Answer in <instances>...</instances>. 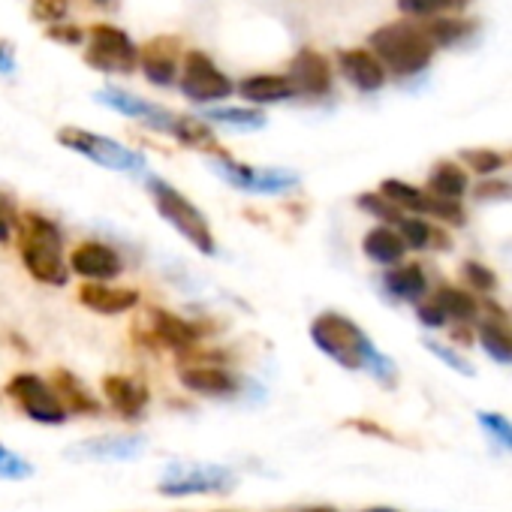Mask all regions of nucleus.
Here are the masks:
<instances>
[{"label":"nucleus","mask_w":512,"mask_h":512,"mask_svg":"<svg viewBox=\"0 0 512 512\" xmlns=\"http://www.w3.org/2000/svg\"><path fill=\"white\" fill-rule=\"evenodd\" d=\"M16 232H19V253L28 275L46 287H64L70 278V266L64 260L61 229L49 217L28 211L16 220Z\"/></svg>","instance_id":"1"},{"label":"nucleus","mask_w":512,"mask_h":512,"mask_svg":"<svg viewBox=\"0 0 512 512\" xmlns=\"http://www.w3.org/2000/svg\"><path fill=\"white\" fill-rule=\"evenodd\" d=\"M311 341L329 356L335 359L341 368L359 371V368H377L383 365L380 353L371 347L368 335L344 314L326 311L311 323Z\"/></svg>","instance_id":"2"},{"label":"nucleus","mask_w":512,"mask_h":512,"mask_svg":"<svg viewBox=\"0 0 512 512\" xmlns=\"http://www.w3.org/2000/svg\"><path fill=\"white\" fill-rule=\"evenodd\" d=\"M371 55L389 67L395 76H416L422 73L431 58H434V46L425 37V31L419 25L410 22H392L383 25L371 34Z\"/></svg>","instance_id":"3"},{"label":"nucleus","mask_w":512,"mask_h":512,"mask_svg":"<svg viewBox=\"0 0 512 512\" xmlns=\"http://www.w3.org/2000/svg\"><path fill=\"white\" fill-rule=\"evenodd\" d=\"M148 190H151V199L160 211V217L178 232L184 235L199 253L205 256H214L217 253V241H214V232L205 220V214L181 193L175 190L172 184L160 181V178H148Z\"/></svg>","instance_id":"4"},{"label":"nucleus","mask_w":512,"mask_h":512,"mask_svg":"<svg viewBox=\"0 0 512 512\" xmlns=\"http://www.w3.org/2000/svg\"><path fill=\"white\" fill-rule=\"evenodd\" d=\"M58 142L82 157H88L91 163L97 166H106V169H115V172H145V157L109 136H100V133H91V130H82V127H64L58 133Z\"/></svg>","instance_id":"5"},{"label":"nucleus","mask_w":512,"mask_h":512,"mask_svg":"<svg viewBox=\"0 0 512 512\" xmlns=\"http://www.w3.org/2000/svg\"><path fill=\"white\" fill-rule=\"evenodd\" d=\"M235 482H238L235 470L223 464H172L160 479L157 491L166 497L217 494V491H232Z\"/></svg>","instance_id":"6"},{"label":"nucleus","mask_w":512,"mask_h":512,"mask_svg":"<svg viewBox=\"0 0 512 512\" xmlns=\"http://www.w3.org/2000/svg\"><path fill=\"white\" fill-rule=\"evenodd\" d=\"M10 398L22 407V413L40 425H64L67 422V410L61 407L58 395L52 392V386L40 377V374H16L7 383Z\"/></svg>","instance_id":"7"},{"label":"nucleus","mask_w":512,"mask_h":512,"mask_svg":"<svg viewBox=\"0 0 512 512\" xmlns=\"http://www.w3.org/2000/svg\"><path fill=\"white\" fill-rule=\"evenodd\" d=\"M85 61L100 73H133L139 64V49L121 28L97 25L91 28V46L85 52Z\"/></svg>","instance_id":"8"},{"label":"nucleus","mask_w":512,"mask_h":512,"mask_svg":"<svg viewBox=\"0 0 512 512\" xmlns=\"http://www.w3.org/2000/svg\"><path fill=\"white\" fill-rule=\"evenodd\" d=\"M211 169L229 181L232 187L238 190H247V193H284V190H293L299 184V178L287 169H256V166H244L238 160H229V157H217L211 160Z\"/></svg>","instance_id":"9"},{"label":"nucleus","mask_w":512,"mask_h":512,"mask_svg":"<svg viewBox=\"0 0 512 512\" xmlns=\"http://www.w3.org/2000/svg\"><path fill=\"white\" fill-rule=\"evenodd\" d=\"M181 91L193 103H217L232 94V82L226 73L214 67V61L202 52H190L184 58V76H181Z\"/></svg>","instance_id":"10"},{"label":"nucleus","mask_w":512,"mask_h":512,"mask_svg":"<svg viewBox=\"0 0 512 512\" xmlns=\"http://www.w3.org/2000/svg\"><path fill=\"white\" fill-rule=\"evenodd\" d=\"M380 196H386L392 205H398L401 211H413V214H434L446 223H455L461 226L464 223V208L461 202H452V199H437L407 181H398V178H386L383 187H380Z\"/></svg>","instance_id":"11"},{"label":"nucleus","mask_w":512,"mask_h":512,"mask_svg":"<svg viewBox=\"0 0 512 512\" xmlns=\"http://www.w3.org/2000/svg\"><path fill=\"white\" fill-rule=\"evenodd\" d=\"M70 272H76L79 278H85L88 284H109L124 272L121 256L103 244V241H82L73 253H70Z\"/></svg>","instance_id":"12"},{"label":"nucleus","mask_w":512,"mask_h":512,"mask_svg":"<svg viewBox=\"0 0 512 512\" xmlns=\"http://www.w3.org/2000/svg\"><path fill=\"white\" fill-rule=\"evenodd\" d=\"M148 449V440L139 434H109V437H88L67 449V458L76 461H136Z\"/></svg>","instance_id":"13"},{"label":"nucleus","mask_w":512,"mask_h":512,"mask_svg":"<svg viewBox=\"0 0 512 512\" xmlns=\"http://www.w3.org/2000/svg\"><path fill=\"white\" fill-rule=\"evenodd\" d=\"M145 326H148V335H151L160 347H166V350H172V353H187V350H193V347L199 344L196 326L187 323V320L178 317V314L163 311V308H151V311L145 314Z\"/></svg>","instance_id":"14"},{"label":"nucleus","mask_w":512,"mask_h":512,"mask_svg":"<svg viewBox=\"0 0 512 512\" xmlns=\"http://www.w3.org/2000/svg\"><path fill=\"white\" fill-rule=\"evenodd\" d=\"M290 85L296 94H308V97H323L332 91V67L329 61L314 52V49H302L293 64H290Z\"/></svg>","instance_id":"15"},{"label":"nucleus","mask_w":512,"mask_h":512,"mask_svg":"<svg viewBox=\"0 0 512 512\" xmlns=\"http://www.w3.org/2000/svg\"><path fill=\"white\" fill-rule=\"evenodd\" d=\"M103 395L109 401V407L124 416V419H139L151 401V392L142 380L127 377V374H109L103 377Z\"/></svg>","instance_id":"16"},{"label":"nucleus","mask_w":512,"mask_h":512,"mask_svg":"<svg viewBox=\"0 0 512 512\" xmlns=\"http://www.w3.org/2000/svg\"><path fill=\"white\" fill-rule=\"evenodd\" d=\"M97 100H100L103 106H109V109H115V112L127 115V118H139V121H145L151 130H163V133H169L172 121H175V115H172V112H166V109H160V106H154V103H148V100H142V97H136V94H127V91H121V88L100 91V94H97Z\"/></svg>","instance_id":"17"},{"label":"nucleus","mask_w":512,"mask_h":512,"mask_svg":"<svg viewBox=\"0 0 512 512\" xmlns=\"http://www.w3.org/2000/svg\"><path fill=\"white\" fill-rule=\"evenodd\" d=\"M181 386L205 395V398H232L238 392V377L229 374L226 368H214V365H193V368H181L178 374Z\"/></svg>","instance_id":"18"},{"label":"nucleus","mask_w":512,"mask_h":512,"mask_svg":"<svg viewBox=\"0 0 512 512\" xmlns=\"http://www.w3.org/2000/svg\"><path fill=\"white\" fill-rule=\"evenodd\" d=\"M79 302L94 314L118 317L139 305V290H121V287H109V284H85L79 290Z\"/></svg>","instance_id":"19"},{"label":"nucleus","mask_w":512,"mask_h":512,"mask_svg":"<svg viewBox=\"0 0 512 512\" xmlns=\"http://www.w3.org/2000/svg\"><path fill=\"white\" fill-rule=\"evenodd\" d=\"M49 386L58 395L61 407L67 410V416L70 413H79V416H97L100 413V401L91 395V389H85V383L73 371H67V368L52 371V383Z\"/></svg>","instance_id":"20"},{"label":"nucleus","mask_w":512,"mask_h":512,"mask_svg":"<svg viewBox=\"0 0 512 512\" xmlns=\"http://www.w3.org/2000/svg\"><path fill=\"white\" fill-rule=\"evenodd\" d=\"M341 73L347 76V82H353L359 91H380L386 85V67L365 49H347L338 58Z\"/></svg>","instance_id":"21"},{"label":"nucleus","mask_w":512,"mask_h":512,"mask_svg":"<svg viewBox=\"0 0 512 512\" xmlns=\"http://www.w3.org/2000/svg\"><path fill=\"white\" fill-rule=\"evenodd\" d=\"M488 317L479 323V344L485 347V353L497 362H512V329L506 323V314L500 308H494L491 302L485 305Z\"/></svg>","instance_id":"22"},{"label":"nucleus","mask_w":512,"mask_h":512,"mask_svg":"<svg viewBox=\"0 0 512 512\" xmlns=\"http://www.w3.org/2000/svg\"><path fill=\"white\" fill-rule=\"evenodd\" d=\"M383 284H386V290H389L395 299H401V302H422L425 293H428L425 272H422V266H416V263H398L395 269L386 272Z\"/></svg>","instance_id":"23"},{"label":"nucleus","mask_w":512,"mask_h":512,"mask_svg":"<svg viewBox=\"0 0 512 512\" xmlns=\"http://www.w3.org/2000/svg\"><path fill=\"white\" fill-rule=\"evenodd\" d=\"M238 94H241L244 100H250V103L266 106V103H284V100H290L296 91H293V85H290V79H287V76H269V73H260V76L244 79V82L238 85Z\"/></svg>","instance_id":"24"},{"label":"nucleus","mask_w":512,"mask_h":512,"mask_svg":"<svg viewBox=\"0 0 512 512\" xmlns=\"http://www.w3.org/2000/svg\"><path fill=\"white\" fill-rule=\"evenodd\" d=\"M362 250H365L368 260H374V263H380V266H398L407 247H404V241H401V235H398L395 229H389V226H374V229L365 235Z\"/></svg>","instance_id":"25"},{"label":"nucleus","mask_w":512,"mask_h":512,"mask_svg":"<svg viewBox=\"0 0 512 512\" xmlns=\"http://www.w3.org/2000/svg\"><path fill=\"white\" fill-rule=\"evenodd\" d=\"M428 193L437 196V199H452L458 202L464 193H467V175L461 166L443 160L431 169V178H428Z\"/></svg>","instance_id":"26"},{"label":"nucleus","mask_w":512,"mask_h":512,"mask_svg":"<svg viewBox=\"0 0 512 512\" xmlns=\"http://www.w3.org/2000/svg\"><path fill=\"white\" fill-rule=\"evenodd\" d=\"M142 73L154 85H172L178 79V64L175 55L169 52V43H154L145 58H142Z\"/></svg>","instance_id":"27"},{"label":"nucleus","mask_w":512,"mask_h":512,"mask_svg":"<svg viewBox=\"0 0 512 512\" xmlns=\"http://www.w3.org/2000/svg\"><path fill=\"white\" fill-rule=\"evenodd\" d=\"M443 320H455V323H470L476 317V299L464 290H455V287H440L431 299Z\"/></svg>","instance_id":"28"},{"label":"nucleus","mask_w":512,"mask_h":512,"mask_svg":"<svg viewBox=\"0 0 512 512\" xmlns=\"http://www.w3.org/2000/svg\"><path fill=\"white\" fill-rule=\"evenodd\" d=\"M425 37L431 40V46H455L458 40H464L470 31H473V22L467 19H458V16H437V19H428L422 25Z\"/></svg>","instance_id":"29"},{"label":"nucleus","mask_w":512,"mask_h":512,"mask_svg":"<svg viewBox=\"0 0 512 512\" xmlns=\"http://www.w3.org/2000/svg\"><path fill=\"white\" fill-rule=\"evenodd\" d=\"M169 136H175L187 148H214V133L208 130V124H202L196 118H178L175 115Z\"/></svg>","instance_id":"30"},{"label":"nucleus","mask_w":512,"mask_h":512,"mask_svg":"<svg viewBox=\"0 0 512 512\" xmlns=\"http://www.w3.org/2000/svg\"><path fill=\"white\" fill-rule=\"evenodd\" d=\"M205 118L226 124L232 130H263L266 127V115L256 109H208Z\"/></svg>","instance_id":"31"},{"label":"nucleus","mask_w":512,"mask_h":512,"mask_svg":"<svg viewBox=\"0 0 512 512\" xmlns=\"http://www.w3.org/2000/svg\"><path fill=\"white\" fill-rule=\"evenodd\" d=\"M470 0H398V10L404 16H416V19H434L440 13H455L464 10Z\"/></svg>","instance_id":"32"},{"label":"nucleus","mask_w":512,"mask_h":512,"mask_svg":"<svg viewBox=\"0 0 512 512\" xmlns=\"http://www.w3.org/2000/svg\"><path fill=\"white\" fill-rule=\"evenodd\" d=\"M359 208L362 211H368V214H374L377 220H386V223H401V217H404V211L398 208V205H392L386 196H380V193H362L359 199Z\"/></svg>","instance_id":"33"},{"label":"nucleus","mask_w":512,"mask_h":512,"mask_svg":"<svg viewBox=\"0 0 512 512\" xmlns=\"http://www.w3.org/2000/svg\"><path fill=\"white\" fill-rule=\"evenodd\" d=\"M431 226L422 220V217H401L398 223V235L404 241V247H413V250H422L431 244Z\"/></svg>","instance_id":"34"},{"label":"nucleus","mask_w":512,"mask_h":512,"mask_svg":"<svg viewBox=\"0 0 512 512\" xmlns=\"http://www.w3.org/2000/svg\"><path fill=\"white\" fill-rule=\"evenodd\" d=\"M461 160L476 172V175H491L503 166V157L491 148H467L461 151Z\"/></svg>","instance_id":"35"},{"label":"nucleus","mask_w":512,"mask_h":512,"mask_svg":"<svg viewBox=\"0 0 512 512\" xmlns=\"http://www.w3.org/2000/svg\"><path fill=\"white\" fill-rule=\"evenodd\" d=\"M31 473H34V467L19 452L0 443V479H28Z\"/></svg>","instance_id":"36"},{"label":"nucleus","mask_w":512,"mask_h":512,"mask_svg":"<svg viewBox=\"0 0 512 512\" xmlns=\"http://www.w3.org/2000/svg\"><path fill=\"white\" fill-rule=\"evenodd\" d=\"M67 10H70L67 0H34V16H37L40 22L58 25V22L67 16Z\"/></svg>","instance_id":"37"},{"label":"nucleus","mask_w":512,"mask_h":512,"mask_svg":"<svg viewBox=\"0 0 512 512\" xmlns=\"http://www.w3.org/2000/svg\"><path fill=\"white\" fill-rule=\"evenodd\" d=\"M464 278H467V284L473 287V290H479V293H488V290H494V275L485 269V266H479V263H464Z\"/></svg>","instance_id":"38"},{"label":"nucleus","mask_w":512,"mask_h":512,"mask_svg":"<svg viewBox=\"0 0 512 512\" xmlns=\"http://www.w3.org/2000/svg\"><path fill=\"white\" fill-rule=\"evenodd\" d=\"M16 214H13V208H10V202L0 196V244H7L10 241V235H13V229H16Z\"/></svg>","instance_id":"39"},{"label":"nucleus","mask_w":512,"mask_h":512,"mask_svg":"<svg viewBox=\"0 0 512 512\" xmlns=\"http://www.w3.org/2000/svg\"><path fill=\"white\" fill-rule=\"evenodd\" d=\"M49 37L58 40V43H67V46H79L85 40V34L79 28H73V25H52L49 28Z\"/></svg>","instance_id":"40"},{"label":"nucleus","mask_w":512,"mask_h":512,"mask_svg":"<svg viewBox=\"0 0 512 512\" xmlns=\"http://www.w3.org/2000/svg\"><path fill=\"white\" fill-rule=\"evenodd\" d=\"M482 422H485V425H488V428H491V431H494V434H497V437L512 449V422H506L503 416H491V413H485V416H482Z\"/></svg>","instance_id":"41"},{"label":"nucleus","mask_w":512,"mask_h":512,"mask_svg":"<svg viewBox=\"0 0 512 512\" xmlns=\"http://www.w3.org/2000/svg\"><path fill=\"white\" fill-rule=\"evenodd\" d=\"M476 196L479 199H497V196H512V184L506 181H485L476 187Z\"/></svg>","instance_id":"42"},{"label":"nucleus","mask_w":512,"mask_h":512,"mask_svg":"<svg viewBox=\"0 0 512 512\" xmlns=\"http://www.w3.org/2000/svg\"><path fill=\"white\" fill-rule=\"evenodd\" d=\"M419 320L425 323V326H446V320H443V314H440V308L434 305V302H425V305H419Z\"/></svg>","instance_id":"43"},{"label":"nucleus","mask_w":512,"mask_h":512,"mask_svg":"<svg viewBox=\"0 0 512 512\" xmlns=\"http://www.w3.org/2000/svg\"><path fill=\"white\" fill-rule=\"evenodd\" d=\"M16 70V55H13V46L0 40V73H13Z\"/></svg>","instance_id":"44"},{"label":"nucleus","mask_w":512,"mask_h":512,"mask_svg":"<svg viewBox=\"0 0 512 512\" xmlns=\"http://www.w3.org/2000/svg\"><path fill=\"white\" fill-rule=\"evenodd\" d=\"M428 347H431V350H434V353H437L440 359H446V362H449L452 368H458V371H464V374H470V368H464V362H461V359H455V356H452L449 350H443V347H437V344H428Z\"/></svg>","instance_id":"45"},{"label":"nucleus","mask_w":512,"mask_h":512,"mask_svg":"<svg viewBox=\"0 0 512 512\" xmlns=\"http://www.w3.org/2000/svg\"><path fill=\"white\" fill-rule=\"evenodd\" d=\"M305 512H338V509H332V506H314V509H305Z\"/></svg>","instance_id":"46"},{"label":"nucleus","mask_w":512,"mask_h":512,"mask_svg":"<svg viewBox=\"0 0 512 512\" xmlns=\"http://www.w3.org/2000/svg\"><path fill=\"white\" fill-rule=\"evenodd\" d=\"M365 512H398V509H389V506H374V509H365Z\"/></svg>","instance_id":"47"},{"label":"nucleus","mask_w":512,"mask_h":512,"mask_svg":"<svg viewBox=\"0 0 512 512\" xmlns=\"http://www.w3.org/2000/svg\"><path fill=\"white\" fill-rule=\"evenodd\" d=\"M91 4H97V7H109L112 0H91Z\"/></svg>","instance_id":"48"}]
</instances>
